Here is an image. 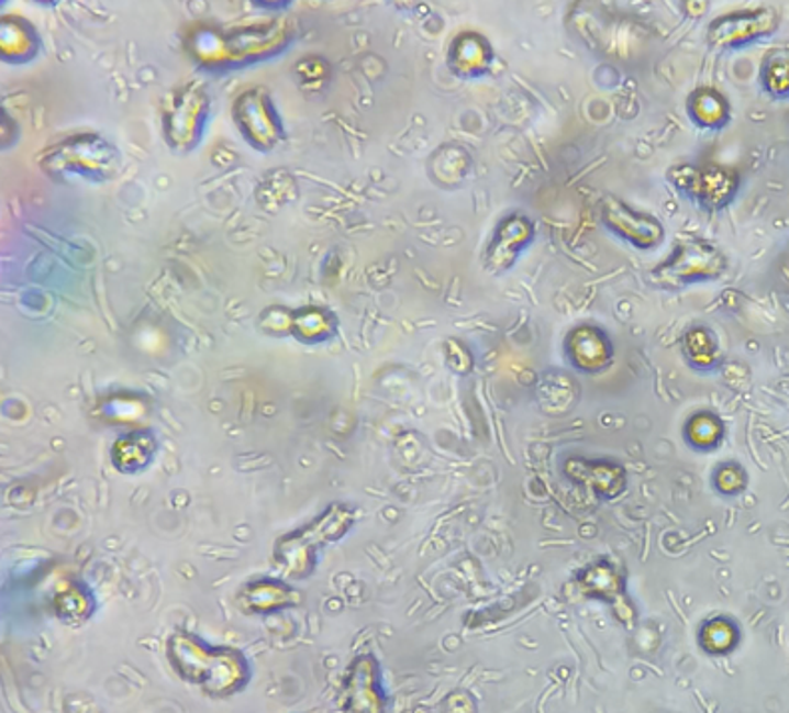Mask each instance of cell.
Returning a JSON list of instances; mask_svg holds the SVG:
<instances>
[{
    "mask_svg": "<svg viewBox=\"0 0 789 713\" xmlns=\"http://www.w3.org/2000/svg\"><path fill=\"white\" fill-rule=\"evenodd\" d=\"M166 658L180 680L214 700L242 692L249 683V661L235 648H212L190 632H176L166 642Z\"/></svg>",
    "mask_w": 789,
    "mask_h": 713,
    "instance_id": "1",
    "label": "cell"
},
{
    "mask_svg": "<svg viewBox=\"0 0 789 713\" xmlns=\"http://www.w3.org/2000/svg\"><path fill=\"white\" fill-rule=\"evenodd\" d=\"M355 522V511L345 504H331L315 521L303 528L279 538L274 550V560L281 575L288 578H305L315 568V558L323 546L337 543Z\"/></svg>",
    "mask_w": 789,
    "mask_h": 713,
    "instance_id": "2",
    "label": "cell"
},
{
    "mask_svg": "<svg viewBox=\"0 0 789 713\" xmlns=\"http://www.w3.org/2000/svg\"><path fill=\"white\" fill-rule=\"evenodd\" d=\"M41 168L56 180L108 181L120 170V152L97 134H76L43 152Z\"/></svg>",
    "mask_w": 789,
    "mask_h": 713,
    "instance_id": "3",
    "label": "cell"
},
{
    "mask_svg": "<svg viewBox=\"0 0 789 713\" xmlns=\"http://www.w3.org/2000/svg\"><path fill=\"white\" fill-rule=\"evenodd\" d=\"M210 114V98L202 85L181 86L168 100L164 112L166 142L178 152H190L202 140L203 126Z\"/></svg>",
    "mask_w": 789,
    "mask_h": 713,
    "instance_id": "4",
    "label": "cell"
},
{
    "mask_svg": "<svg viewBox=\"0 0 789 713\" xmlns=\"http://www.w3.org/2000/svg\"><path fill=\"white\" fill-rule=\"evenodd\" d=\"M387 703L379 661L371 654L353 658L337 693L340 713H387Z\"/></svg>",
    "mask_w": 789,
    "mask_h": 713,
    "instance_id": "5",
    "label": "cell"
},
{
    "mask_svg": "<svg viewBox=\"0 0 789 713\" xmlns=\"http://www.w3.org/2000/svg\"><path fill=\"white\" fill-rule=\"evenodd\" d=\"M725 269V257L714 244L705 239H686L676 245L670 259H666L652 277L662 286H686L700 279H712Z\"/></svg>",
    "mask_w": 789,
    "mask_h": 713,
    "instance_id": "6",
    "label": "cell"
},
{
    "mask_svg": "<svg viewBox=\"0 0 789 713\" xmlns=\"http://www.w3.org/2000/svg\"><path fill=\"white\" fill-rule=\"evenodd\" d=\"M234 120L244 138L257 149L274 148L284 138L281 120L264 88H249L234 102Z\"/></svg>",
    "mask_w": 789,
    "mask_h": 713,
    "instance_id": "7",
    "label": "cell"
},
{
    "mask_svg": "<svg viewBox=\"0 0 789 713\" xmlns=\"http://www.w3.org/2000/svg\"><path fill=\"white\" fill-rule=\"evenodd\" d=\"M778 26L779 14L774 9L737 11L712 22L708 38L720 48H736L766 38L769 34L776 33Z\"/></svg>",
    "mask_w": 789,
    "mask_h": 713,
    "instance_id": "8",
    "label": "cell"
},
{
    "mask_svg": "<svg viewBox=\"0 0 789 713\" xmlns=\"http://www.w3.org/2000/svg\"><path fill=\"white\" fill-rule=\"evenodd\" d=\"M673 181L678 190L688 193L696 202L705 208H724L734 198L737 190V176L724 168H693L680 166L674 168Z\"/></svg>",
    "mask_w": 789,
    "mask_h": 713,
    "instance_id": "9",
    "label": "cell"
},
{
    "mask_svg": "<svg viewBox=\"0 0 789 713\" xmlns=\"http://www.w3.org/2000/svg\"><path fill=\"white\" fill-rule=\"evenodd\" d=\"M602 218L604 224L609 225L614 234L629 239L630 244L648 249L660 244L664 227L660 222L652 215L636 212L619 198H607L602 203Z\"/></svg>",
    "mask_w": 789,
    "mask_h": 713,
    "instance_id": "10",
    "label": "cell"
},
{
    "mask_svg": "<svg viewBox=\"0 0 789 713\" xmlns=\"http://www.w3.org/2000/svg\"><path fill=\"white\" fill-rule=\"evenodd\" d=\"M565 472L568 479L594 492L600 499H616L626 489V472L612 460L568 458Z\"/></svg>",
    "mask_w": 789,
    "mask_h": 713,
    "instance_id": "11",
    "label": "cell"
},
{
    "mask_svg": "<svg viewBox=\"0 0 789 713\" xmlns=\"http://www.w3.org/2000/svg\"><path fill=\"white\" fill-rule=\"evenodd\" d=\"M533 234V224L524 215H511L502 220L487 247V271L499 274L509 269L516 261V257L521 256L524 247L531 244Z\"/></svg>",
    "mask_w": 789,
    "mask_h": 713,
    "instance_id": "12",
    "label": "cell"
},
{
    "mask_svg": "<svg viewBox=\"0 0 789 713\" xmlns=\"http://www.w3.org/2000/svg\"><path fill=\"white\" fill-rule=\"evenodd\" d=\"M566 353L576 369L585 374H598L609 367L612 343L597 327H578L566 339Z\"/></svg>",
    "mask_w": 789,
    "mask_h": 713,
    "instance_id": "13",
    "label": "cell"
},
{
    "mask_svg": "<svg viewBox=\"0 0 789 713\" xmlns=\"http://www.w3.org/2000/svg\"><path fill=\"white\" fill-rule=\"evenodd\" d=\"M299 602L298 590L279 580H257L247 584L237 597V604L246 614H271L284 608L298 606Z\"/></svg>",
    "mask_w": 789,
    "mask_h": 713,
    "instance_id": "14",
    "label": "cell"
},
{
    "mask_svg": "<svg viewBox=\"0 0 789 713\" xmlns=\"http://www.w3.org/2000/svg\"><path fill=\"white\" fill-rule=\"evenodd\" d=\"M576 584L585 597L607 602L610 608L619 604L620 600L629 598L622 570L609 560H598L594 565L582 568L576 575Z\"/></svg>",
    "mask_w": 789,
    "mask_h": 713,
    "instance_id": "15",
    "label": "cell"
},
{
    "mask_svg": "<svg viewBox=\"0 0 789 713\" xmlns=\"http://www.w3.org/2000/svg\"><path fill=\"white\" fill-rule=\"evenodd\" d=\"M156 450V438L152 435V431H134L124 437L118 438L112 447V465L120 472L134 475L142 469H146Z\"/></svg>",
    "mask_w": 789,
    "mask_h": 713,
    "instance_id": "16",
    "label": "cell"
},
{
    "mask_svg": "<svg viewBox=\"0 0 789 713\" xmlns=\"http://www.w3.org/2000/svg\"><path fill=\"white\" fill-rule=\"evenodd\" d=\"M54 614L68 626H80L95 614V600L85 586L68 582L54 594Z\"/></svg>",
    "mask_w": 789,
    "mask_h": 713,
    "instance_id": "17",
    "label": "cell"
},
{
    "mask_svg": "<svg viewBox=\"0 0 789 713\" xmlns=\"http://www.w3.org/2000/svg\"><path fill=\"white\" fill-rule=\"evenodd\" d=\"M742 632L732 617L715 616L705 620L698 632V644L710 656H727L740 646Z\"/></svg>",
    "mask_w": 789,
    "mask_h": 713,
    "instance_id": "18",
    "label": "cell"
},
{
    "mask_svg": "<svg viewBox=\"0 0 789 713\" xmlns=\"http://www.w3.org/2000/svg\"><path fill=\"white\" fill-rule=\"evenodd\" d=\"M491 48L477 34H465L453 44L451 66L463 76H477L491 63Z\"/></svg>",
    "mask_w": 789,
    "mask_h": 713,
    "instance_id": "19",
    "label": "cell"
},
{
    "mask_svg": "<svg viewBox=\"0 0 789 713\" xmlns=\"http://www.w3.org/2000/svg\"><path fill=\"white\" fill-rule=\"evenodd\" d=\"M284 34H286V29H281L279 24L240 31L232 36V43L222 44V48H227L230 53L234 54V58H247V56H256V54H266L267 48L284 43Z\"/></svg>",
    "mask_w": 789,
    "mask_h": 713,
    "instance_id": "20",
    "label": "cell"
},
{
    "mask_svg": "<svg viewBox=\"0 0 789 713\" xmlns=\"http://www.w3.org/2000/svg\"><path fill=\"white\" fill-rule=\"evenodd\" d=\"M337 330L333 313L327 309L303 308L293 311V327L291 335H296L303 343H321L330 339Z\"/></svg>",
    "mask_w": 789,
    "mask_h": 713,
    "instance_id": "21",
    "label": "cell"
},
{
    "mask_svg": "<svg viewBox=\"0 0 789 713\" xmlns=\"http://www.w3.org/2000/svg\"><path fill=\"white\" fill-rule=\"evenodd\" d=\"M724 423L712 415V413H698L686 423V441L690 443V447L708 453L720 447L722 438H724Z\"/></svg>",
    "mask_w": 789,
    "mask_h": 713,
    "instance_id": "22",
    "label": "cell"
},
{
    "mask_svg": "<svg viewBox=\"0 0 789 713\" xmlns=\"http://www.w3.org/2000/svg\"><path fill=\"white\" fill-rule=\"evenodd\" d=\"M684 355L698 369H712L718 363V343L714 333L705 327H693L684 335Z\"/></svg>",
    "mask_w": 789,
    "mask_h": 713,
    "instance_id": "23",
    "label": "cell"
},
{
    "mask_svg": "<svg viewBox=\"0 0 789 713\" xmlns=\"http://www.w3.org/2000/svg\"><path fill=\"white\" fill-rule=\"evenodd\" d=\"M690 110L696 122L702 126H724L730 118V107L715 90H700L690 100Z\"/></svg>",
    "mask_w": 789,
    "mask_h": 713,
    "instance_id": "24",
    "label": "cell"
},
{
    "mask_svg": "<svg viewBox=\"0 0 789 713\" xmlns=\"http://www.w3.org/2000/svg\"><path fill=\"white\" fill-rule=\"evenodd\" d=\"M36 48L31 29H24V22L4 19L2 22V51L4 58H29Z\"/></svg>",
    "mask_w": 789,
    "mask_h": 713,
    "instance_id": "25",
    "label": "cell"
},
{
    "mask_svg": "<svg viewBox=\"0 0 789 713\" xmlns=\"http://www.w3.org/2000/svg\"><path fill=\"white\" fill-rule=\"evenodd\" d=\"M762 85L769 97L786 100L789 98V56L788 54H774L766 58L762 68Z\"/></svg>",
    "mask_w": 789,
    "mask_h": 713,
    "instance_id": "26",
    "label": "cell"
},
{
    "mask_svg": "<svg viewBox=\"0 0 789 713\" xmlns=\"http://www.w3.org/2000/svg\"><path fill=\"white\" fill-rule=\"evenodd\" d=\"M714 489L722 497H737L747 489V472L737 463H724L714 470Z\"/></svg>",
    "mask_w": 789,
    "mask_h": 713,
    "instance_id": "27",
    "label": "cell"
},
{
    "mask_svg": "<svg viewBox=\"0 0 789 713\" xmlns=\"http://www.w3.org/2000/svg\"><path fill=\"white\" fill-rule=\"evenodd\" d=\"M262 323L267 333H291L293 311L284 308H269L262 313Z\"/></svg>",
    "mask_w": 789,
    "mask_h": 713,
    "instance_id": "28",
    "label": "cell"
},
{
    "mask_svg": "<svg viewBox=\"0 0 789 713\" xmlns=\"http://www.w3.org/2000/svg\"><path fill=\"white\" fill-rule=\"evenodd\" d=\"M445 357H447L448 367H451L453 371H457V374H469L470 369H473L470 352L463 343H459V341H447Z\"/></svg>",
    "mask_w": 789,
    "mask_h": 713,
    "instance_id": "29",
    "label": "cell"
}]
</instances>
